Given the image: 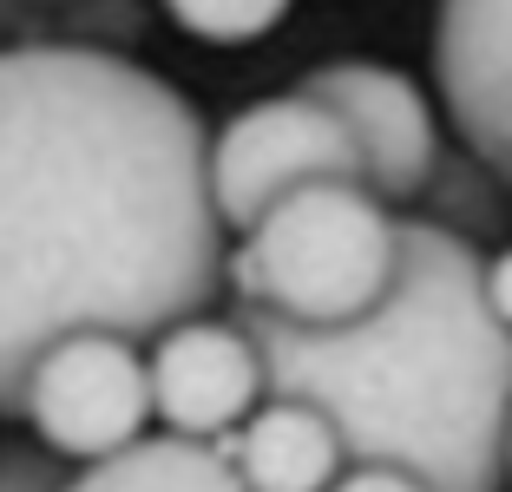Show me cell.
<instances>
[{"instance_id":"obj_11","label":"cell","mask_w":512,"mask_h":492,"mask_svg":"<svg viewBox=\"0 0 512 492\" xmlns=\"http://www.w3.org/2000/svg\"><path fill=\"white\" fill-rule=\"evenodd\" d=\"M506 197L512 191H499L467 151L440 145V158H434V171H427L414 204H421V224H434V230H447V237H460L467 250H480L486 237L506 230Z\"/></svg>"},{"instance_id":"obj_14","label":"cell","mask_w":512,"mask_h":492,"mask_svg":"<svg viewBox=\"0 0 512 492\" xmlns=\"http://www.w3.org/2000/svg\"><path fill=\"white\" fill-rule=\"evenodd\" d=\"M480 302H486V315L512 335V243L493 250V256H480Z\"/></svg>"},{"instance_id":"obj_10","label":"cell","mask_w":512,"mask_h":492,"mask_svg":"<svg viewBox=\"0 0 512 492\" xmlns=\"http://www.w3.org/2000/svg\"><path fill=\"white\" fill-rule=\"evenodd\" d=\"M66 492H243V479L230 473V460L217 447L145 433L138 447L66 473Z\"/></svg>"},{"instance_id":"obj_2","label":"cell","mask_w":512,"mask_h":492,"mask_svg":"<svg viewBox=\"0 0 512 492\" xmlns=\"http://www.w3.org/2000/svg\"><path fill=\"white\" fill-rule=\"evenodd\" d=\"M270 401L316 407L348 466H401L427 492H506L512 335L480 302V250L394 217V283L348 328L230 309Z\"/></svg>"},{"instance_id":"obj_6","label":"cell","mask_w":512,"mask_h":492,"mask_svg":"<svg viewBox=\"0 0 512 492\" xmlns=\"http://www.w3.org/2000/svg\"><path fill=\"white\" fill-rule=\"evenodd\" d=\"M302 99H316L335 125L348 132L355 158H362V191L388 204H414L440 158V132L427 112L421 86L381 60H329L302 79Z\"/></svg>"},{"instance_id":"obj_17","label":"cell","mask_w":512,"mask_h":492,"mask_svg":"<svg viewBox=\"0 0 512 492\" xmlns=\"http://www.w3.org/2000/svg\"><path fill=\"white\" fill-rule=\"evenodd\" d=\"M506 479H512V433H506Z\"/></svg>"},{"instance_id":"obj_7","label":"cell","mask_w":512,"mask_h":492,"mask_svg":"<svg viewBox=\"0 0 512 492\" xmlns=\"http://www.w3.org/2000/svg\"><path fill=\"white\" fill-rule=\"evenodd\" d=\"M151 420H165L171 440L211 447L263 407V361L230 315H191V322L151 335L145 355Z\"/></svg>"},{"instance_id":"obj_3","label":"cell","mask_w":512,"mask_h":492,"mask_svg":"<svg viewBox=\"0 0 512 492\" xmlns=\"http://www.w3.org/2000/svg\"><path fill=\"white\" fill-rule=\"evenodd\" d=\"M394 283V210L362 184H302L224 250V289L296 328H348Z\"/></svg>"},{"instance_id":"obj_4","label":"cell","mask_w":512,"mask_h":492,"mask_svg":"<svg viewBox=\"0 0 512 492\" xmlns=\"http://www.w3.org/2000/svg\"><path fill=\"white\" fill-rule=\"evenodd\" d=\"M204 184L217 230H250L302 184H362V158L316 99L276 92L224 119L204 151Z\"/></svg>"},{"instance_id":"obj_12","label":"cell","mask_w":512,"mask_h":492,"mask_svg":"<svg viewBox=\"0 0 512 492\" xmlns=\"http://www.w3.org/2000/svg\"><path fill=\"white\" fill-rule=\"evenodd\" d=\"M283 14H289L283 0H178L171 27H184L191 40H211V46H250L283 27Z\"/></svg>"},{"instance_id":"obj_13","label":"cell","mask_w":512,"mask_h":492,"mask_svg":"<svg viewBox=\"0 0 512 492\" xmlns=\"http://www.w3.org/2000/svg\"><path fill=\"white\" fill-rule=\"evenodd\" d=\"M0 492H66V466L20 433H0Z\"/></svg>"},{"instance_id":"obj_15","label":"cell","mask_w":512,"mask_h":492,"mask_svg":"<svg viewBox=\"0 0 512 492\" xmlns=\"http://www.w3.org/2000/svg\"><path fill=\"white\" fill-rule=\"evenodd\" d=\"M329 492H427L421 479H407L401 466H342Z\"/></svg>"},{"instance_id":"obj_1","label":"cell","mask_w":512,"mask_h":492,"mask_svg":"<svg viewBox=\"0 0 512 492\" xmlns=\"http://www.w3.org/2000/svg\"><path fill=\"white\" fill-rule=\"evenodd\" d=\"M204 119L132 53L0 46V420L60 335H151L224 296Z\"/></svg>"},{"instance_id":"obj_8","label":"cell","mask_w":512,"mask_h":492,"mask_svg":"<svg viewBox=\"0 0 512 492\" xmlns=\"http://www.w3.org/2000/svg\"><path fill=\"white\" fill-rule=\"evenodd\" d=\"M434 79L460 151L499 191H512V7L453 0L434 20Z\"/></svg>"},{"instance_id":"obj_9","label":"cell","mask_w":512,"mask_h":492,"mask_svg":"<svg viewBox=\"0 0 512 492\" xmlns=\"http://www.w3.org/2000/svg\"><path fill=\"white\" fill-rule=\"evenodd\" d=\"M230 460V473L243 479V492H329L342 479V440L335 427L302 401H270L256 407L237 433L211 440Z\"/></svg>"},{"instance_id":"obj_5","label":"cell","mask_w":512,"mask_h":492,"mask_svg":"<svg viewBox=\"0 0 512 492\" xmlns=\"http://www.w3.org/2000/svg\"><path fill=\"white\" fill-rule=\"evenodd\" d=\"M20 420L33 427V447L53 460H112L138 447L151 427V381L145 348L125 335H60L27 368Z\"/></svg>"},{"instance_id":"obj_16","label":"cell","mask_w":512,"mask_h":492,"mask_svg":"<svg viewBox=\"0 0 512 492\" xmlns=\"http://www.w3.org/2000/svg\"><path fill=\"white\" fill-rule=\"evenodd\" d=\"M20 40H46V20L20 14V7H0V46H20Z\"/></svg>"}]
</instances>
